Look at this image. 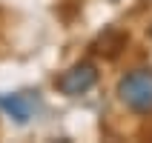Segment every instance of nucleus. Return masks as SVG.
<instances>
[{
	"mask_svg": "<svg viewBox=\"0 0 152 143\" xmlns=\"http://www.w3.org/2000/svg\"><path fill=\"white\" fill-rule=\"evenodd\" d=\"M0 112L17 126H26L29 120L40 112V94L37 92H15V94H0Z\"/></svg>",
	"mask_w": 152,
	"mask_h": 143,
	"instance_id": "3",
	"label": "nucleus"
},
{
	"mask_svg": "<svg viewBox=\"0 0 152 143\" xmlns=\"http://www.w3.org/2000/svg\"><path fill=\"white\" fill-rule=\"evenodd\" d=\"M118 97L129 112L152 115V69H132L118 80Z\"/></svg>",
	"mask_w": 152,
	"mask_h": 143,
	"instance_id": "1",
	"label": "nucleus"
},
{
	"mask_svg": "<svg viewBox=\"0 0 152 143\" xmlns=\"http://www.w3.org/2000/svg\"><path fill=\"white\" fill-rule=\"evenodd\" d=\"M95 83H98V69H95V63H89V60H80L75 66H69L66 72L55 80L58 92L66 94V97H80V94H86Z\"/></svg>",
	"mask_w": 152,
	"mask_h": 143,
	"instance_id": "2",
	"label": "nucleus"
},
{
	"mask_svg": "<svg viewBox=\"0 0 152 143\" xmlns=\"http://www.w3.org/2000/svg\"><path fill=\"white\" fill-rule=\"evenodd\" d=\"M149 37H152V32H149Z\"/></svg>",
	"mask_w": 152,
	"mask_h": 143,
	"instance_id": "4",
	"label": "nucleus"
}]
</instances>
